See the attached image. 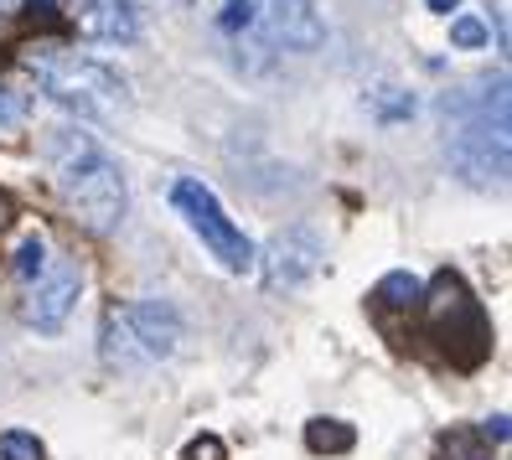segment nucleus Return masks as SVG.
<instances>
[{
	"mask_svg": "<svg viewBox=\"0 0 512 460\" xmlns=\"http://www.w3.org/2000/svg\"><path fill=\"white\" fill-rule=\"evenodd\" d=\"M218 32L228 47L316 52L326 42V21L316 16V0H218Z\"/></svg>",
	"mask_w": 512,
	"mask_h": 460,
	"instance_id": "nucleus-3",
	"label": "nucleus"
},
{
	"mask_svg": "<svg viewBox=\"0 0 512 460\" xmlns=\"http://www.w3.org/2000/svg\"><path fill=\"white\" fill-rule=\"evenodd\" d=\"M0 460H47V445L32 429H0Z\"/></svg>",
	"mask_w": 512,
	"mask_h": 460,
	"instance_id": "nucleus-12",
	"label": "nucleus"
},
{
	"mask_svg": "<svg viewBox=\"0 0 512 460\" xmlns=\"http://www.w3.org/2000/svg\"><path fill=\"white\" fill-rule=\"evenodd\" d=\"M481 435L502 445V440H507V419H502V414H497V419H487V424H481Z\"/></svg>",
	"mask_w": 512,
	"mask_h": 460,
	"instance_id": "nucleus-16",
	"label": "nucleus"
},
{
	"mask_svg": "<svg viewBox=\"0 0 512 460\" xmlns=\"http://www.w3.org/2000/svg\"><path fill=\"white\" fill-rule=\"evenodd\" d=\"M78 290H83V274L78 269H47L42 280L26 285L21 295V321L26 326H37V331H63L68 316H73V305H78Z\"/></svg>",
	"mask_w": 512,
	"mask_h": 460,
	"instance_id": "nucleus-8",
	"label": "nucleus"
},
{
	"mask_svg": "<svg viewBox=\"0 0 512 460\" xmlns=\"http://www.w3.org/2000/svg\"><path fill=\"white\" fill-rule=\"evenodd\" d=\"M21 119H26V99L16 94V88L0 83V130H16Z\"/></svg>",
	"mask_w": 512,
	"mask_h": 460,
	"instance_id": "nucleus-14",
	"label": "nucleus"
},
{
	"mask_svg": "<svg viewBox=\"0 0 512 460\" xmlns=\"http://www.w3.org/2000/svg\"><path fill=\"white\" fill-rule=\"evenodd\" d=\"M445 161L466 187H502L507 161H512V140H507V109L502 114H476L461 119V130L450 135Z\"/></svg>",
	"mask_w": 512,
	"mask_h": 460,
	"instance_id": "nucleus-6",
	"label": "nucleus"
},
{
	"mask_svg": "<svg viewBox=\"0 0 512 460\" xmlns=\"http://www.w3.org/2000/svg\"><path fill=\"white\" fill-rule=\"evenodd\" d=\"M32 78L42 83V94L52 104H63L78 119H94V125H114L119 114H130L135 94L130 78L114 63L94 52H73V47H42L32 57Z\"/></svg>",
	"mask_w": 512,
	"mask_h": 460,
	"instance_id": "nucleus-2",
	"label": "nucleus"
},
{
	"mask_svg": "<svg viewBox=\"0 0 512 460\" xmlns=\"http://www.w3.org/2000/svg\"><path fill=\"white\" fill-rule=\"evenodd\" d=\"M47 166L63 202L78 212V218L94 233H114L130 212V187L119 161L104 150L99 135H88L83 125H63L47 135Z\"/></svg>",
	"mask_w": 512,
	"mask_h": 460,
	"instance_id": "nucleus-1",
	"label": "nucleus"
},
{
	"mask_svg": "<svg viewBox=\"0 0 512 460\" xmlns=\"http://www.w3.org/2000/svg\"><path fill=\"white\" fill-rule=\"evenodd\" d=\"M419 295H425V285H419L414 274H383V280H378V290H373V300L394 305V311H404V305H414Z\"/></svg>",
	"mask_w": 512,
	"mask_h": 460,
	"instance_id": "nucleus-11",
	"label": "nucleus"
},
{
	"mask_svg": "<svg viewBox=\"0 0 512 460\" xmlns=\"http://www.w3.org/2000/svg\"><path fill=\"white\" fill-rule=\"evenodd\" d=\"M326 424H331V419H316V424H311V445H316V450H326V445H331V450H347V445H352V429H326Z\"/></svg>",
	"mask_w": 512,
	"mask_h": 460,
	"instance_id": "nucleus-15",
	"label": "nucleus"
},
{
	"mask_svg": "<svg viewBox=\"0 0 512 460\" xmlns=\"http://www.w3.org/2000/svg\"><path fill=\"white\" fill-rule=\"evenodd\" d=\"M73 21H78V37L104 42V47H130L145 32L140 0H78Z\"/></svg>",
	"mask_w": 512,
	"mask_h": 460,
	"instance_id": "nucleus-9",
	"label": "nucleus"
},
{
	"mask_svg": "<svg viewBox=\"0 0 512 460\" xmlns=\"http://www.w3.org/2000/svg\"><path fill=\"white\" fill-rule=\"evenodd\" d=\"M171 207L182 212L187 228L202 238V249L213 254L228 274H249V269H254V243H249V233L223 212L218 192L207 187L202 176H176V181H171Z\"/></svg>",
	"mask_w": 512,
	"mask_h": 460,
	"instance_id": "nucleus-5",
	"label": "nucleus"
},
{
	"mask_svg": "<svg viewBox=\"0 0 512 460\" xmlns=\"http://www.w3.org/2000/svg\"><path fill=\"white\" fill-rule=\"evenodd\" d=\"M450 42L456 47H487V26H481L476 16H456L450 21Z\"/></svg>",
	"mask_w": 512,
	"mask_h": 460,
	"instance_id": "nucleus-13",
	"label": "nucleus"
},
{
	"mask_svg": "<svg viewBox=\"0 0 512 460\" xmlns=\"http://www.w3.org/2000/svg\"><path fill=\"white\" fill-rule=\"evenodd\" d=\"M32 11H42V16H52V11H63V0H26Z\"/></svg>",
	"mask_w": 512,
	"mask_h": 460,
	"instance_id": "nucleus-17",
	"label": "nucleus"
},
{
	"mask_svg": "<svg viewBox=\"0 0 512 460\" xmlns=\"http://www.w3.org/2000/svg\"><path fill=\"white\" fill-rule=\"evenodd\" d=\"M182 342V316L171 300H130L109 305L99 326V352L109 367H150L166 362Z\"/></svg>",
	"mask_w": 512,
	"mask_h": 460,
	"instance_id": "nucleus-4",
	"label": "nucleus"
},
{
	"mask_svg": "<svg viewBox=\"0 0 512 460\" xmlns=\"http://www.w3.org/2000/svg\"><path fill=\"white\" fill-rule=\"evenodd\" d=\"M47 254H52V249H47V238H42V233H26V238H21V249H16V274H21V285L42 280V274L52 269Z\"/></svg>",
	"mask_w": 512,
	"mask_h": 460,
	"instance_id": "nucleus-10",
	"label": "nucleus"
},
{
	"mask_svg": "<svg viewBox=\"0 0 512 460\" xmlns=\"http://www.w3.org/2000/svg\"><path fill=\"white\" fill-rule=\"evenodd\" d=\"M430 6H435V11H456V0H430Z\"/></svg>",
	"mask_w": 512,
	"mask_h": 460,
	"instance_id": "nucleus-18",
	"label": "nucleus"
},
{
	"mask_svg": "<svg viewBox=\"0 0 512 460\" xmlns=\"http://www.w3.org/2000/svg\"><path fill=\"white\" fill-rule=\"evenodd\" d=\"M254 269H259V280L269 295H295L300 285H311L316 280V269H321V243L316 233L306 228H285L264 243V249H254Z\"/></svg>",
	"mask_w": 512,
	"mask_h": 460,
	"instance_id": "nucleus-7",
	"label": "nucleus"
},
{
	"mask_svg": "<svg viewBox=\"0 0 512 460\" xmlns=\"http://www.w3.org/2000/svg\"><path fill=\"white\" fill-rule=\"evenodd\" d=\"M6 6H11V0H0V11H6Z\"/></svg>",
	"mask_w": 512,
	"mask_h": 460,
	"instance_id": "nucleus-19",
	"label": "nucleus"
}]
</instances>
